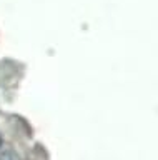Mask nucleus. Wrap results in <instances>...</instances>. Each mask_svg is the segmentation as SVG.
<instances>
[{
	"label": "nucleus",
	"instance_id": "f257e3e1",
	"mask_svg": "<svg viewBox=\"0 0 158 160\" xmlns=\"http://www.w3.org/2000/svg\"><path fill=\"white\" fill-rule=\"evenodd\" d=\"M0 160H17V157L13 153H10V152H7V153H3L2 157H0Z\"/></svg>",
	"mask_w": 158,
	"mask_h": 160
},
{
	"label": "nucleus",
	"instance_id": "f03ea898",
	"mask_svg": "<svg viewBox=\"0 0 158 160\" xmlns=\"http://www.w3.org/2000/svg\"><path fill=\"white\" fill-rule=\"evenodd\" d=\"M0 147H2V137H0Z\"/></svg>",
	"mask_w": 158,
	"mask_h": 160
}]
</instances>
